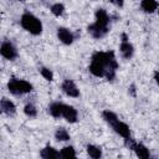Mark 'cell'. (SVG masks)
<instances>
[{
    "label": "cell",
    "instance_id": "1",
    "mask_svg": "<svg viewBox=\"0 0 159 159\" xmlns=\"http://www.w3.org/2000/svg\"><path fill=\"white\" fill-rule=\"evenodd\" d=\"M88 70L94 77H104L107 81H114L118 70V61L114 51L109 50L93 52Z\"/></svg>",
    "mask_w": 159,
    "mask_h": 159
},
{
    "label": "cell",
    "instance_id": "2",
    "mask_svg": "<svg viewBox=\"0 0 159 159\" xmlns=\"http://www.w3.org/2000/svg\"><path fill=\"white\" fill-rule=\"evenodd\" d=\"M20 25L26 32L32 36H40L43 31V25L41 20L30 11H25L20 16Z\"/></svg>",
    "mask_w": 159,
    "mask_h": 159
},
{
    "label": "cell",
    "instance_id": "3",
    "mask_svg": "<svg viewBox=\"0 0 159 159\" xmlns=\"http://www.w3.org/2000/svg\"><path fill=\"white\" fill-rule=\"evenodd\" d=\"M7 91L14 94V96H22V94H27L30 92H32L34 86L32 83H30L26 80L22 78H17V77H11L7 81Z\"/></svg>",
    "mask_w": 159,
    "mask_h": 159
},
{
    "label": "cell",
    "instance_id": "4",
    "mask_svg": "<svg viewBox=\"0 0 159 159\" xmlns=\"http://www.w3.org/2000/svg\"><path fill=\"white\" fill-rule=\"evenodd\" d=\"M125 143H127V145L129 147V149H132V150L135 153V155H137L138 158H140V159H148V158L150 157L149 149H148L147 145H144L143 143L135 142V140H133L132 138L127 139Z\"/></svg>",
    "mask_w": 159,
    "mask_h": 159
},
{
    "label": "cell",
    "instance_id": "5",
    "mask_svg": "<svg viewBox=\"0 0 159 159\" xmlns=\"http://www.w3.org/2000/svg\"><path fill=\"white\" fill-rule=\"evenodd\" d=\"M122 40H120V45H119V52L120 56L124 60H130L134 56V46L133 43L129 41L127 34H122Z\"/></svg>",
    "mask_w": 159,
    "mask_h": 159
},
{
    "label": "cell",
    "instance_id": "6",
    "mask_svg": "<svg viewBox=\"0 0 159 159\" xmlns=\"http://www.w3.org/2000/svg\"><path fill=\"white\" fill-rule=\"evenodd\" d=\"M0 53H1V56H2L5 60H7V61H14V60L17 57V55H19L16 46H15L11 41H6V40L1 42Z\"/></svg>",
    "mask_w": 159,
    "mask_h": 159
},
{
    "label": "cell",
    "instance_id": "7",
    "mask_svg": "<svg viewBox=\"0 0 159 159\" xmlns=\"http://www.w3.org/2000/svg\"><path fill=\"white\" fill-rule=\"evenodd\" d=\"M56 34H57L58 41L61 43L66 45V46H70V45H72L75 42V34L70 29H67L65 26H58Z\"/></svg>",
    "mask_w": 159,
    "mask_h": 159
},
{
    "label": "cell",
    "instance_id": "8",
    "mask_svg": "<svg viewBox=\"0 0 159 159\" xmlns=\"http://www.w3.org/2000/svg\"><path fill=\"white\" fill-rule=\"evenodd\" d=\"M61 89L62 92L67 96V97H72V98H77L80 97V89L77 87V84L75 83L73 80H70V78H66L63 80L62 84H61Z\"/></svg>",
    "mask_w": 159,
    "mask_h": 159
},
{
    "label": "cell",
    "instance_id": "9",
    "mask_svg": "<svg viewBox=\"0 0 159 159\" xmlns=\"http://www.w3.org/2000/svg\"><path fill=\"white\" fill-rule=\"evenodd\" d=\"M111 127H112V129L114 130V133H117V134H118L119 137H122L124 140H127V139L130 138V128H129V125H128L125 122L118 119V120L114 122Z\"/></svg>",
    "mask_w": 159,
    "mask_h": 159
},
{
    "label": "cell",
    "instance_id": "10",
    "mask_svg": "<svg viewBox=\"0 0 159 159\" xmlns=\"http://www.w3.org/2000/svg\"><path fill=\"white\" fill-rule=\"evenodd\" d=\"M87 32L93 37V39H102L104 37L108 32H109V27H104V26H101L98 24H96L94 21L92 24H89L87 26Z\"/></svg>",
    "mask_w": 159,
    "mask_h": 159
},
{
    "label": "cell",
    "instance_id": "11",
    "mask_svg": "<svg viewBox=\"0 0 159 159\" xmlns=\"http://www.w3.org/2000/svg\"><path fill=\"white\" fill-rule=\"evenodd\" d=\"M62 118H63L67 123L73 124V123H76V122L78 120V112H77V109H76L73 106H70V104H66V103H65Z\"/></svg>",
    "mask_w": 159,
    "mask_h": 159
},
{
    "label": "cell",
    "instance_id": "12",
    "mask_svg": "<svg viewBox=\"0 0 159 159\" xmlns=\"http://www.w3.org/2000/svg\"><path fill=\"white\" fill-rule=\"evenodd\" d=\"M0 108H1V112L4 114H6L7 117H12V116L16 114V106H15V103L11 99L6 98V97H2L1 98V101H0Z\"/></svg>",
    "mask_w": 159,
    "mask_h": 159
},
{
    "label": "cell",
    "instance_id": "13",
    "mask_svg": "<svg viewBox=\"0 0 159 159\" xmlns=\"http://www.w3.org/2000/svg\"><path fill=\"white\" fill-rule=\"evenodd\" d=\"M109 21H111V17L104 9L99 7L96 10V12H94V22L96 24L104 26V27H109Z\"/></svg>",
    "mask_w": 159,
    "mask_h": 159
},
{
    "label": "cell",
    "instance_id": "14",
    "mask_svg": "<svg viewBox=\"0 0 159 159\" xmlns=\"http://www.w3.org/2000/svg\"><path fill=\"white\" fill-rule=\"evenodd\" d=\"M63 107H65V103H63V102L56 101V102L50 103V106H48V108H47V112H48L50 116L53 117V118H62Z\"/></svg>",
    "mask_w": 159,
    "mask_h": 159
},
{
    "label": "cell",
    "instance_id": "15",
    "mask_svg": "<svg viewBox=\"0 0 159 159\" xmlns=\"http://www.w3.org/2000/svg\"><path fill=\"white\" fill-rule=\"evenodd\" d=\"M40 157L42 159H57V158H61V154L56 148H53L51 145H46L41 149Z\"/></svg>",
    "mask_w": 159,
    "mask_h": 159
},
{
    "label": "cell",
    "instance_id": "16",
    "mask_svg": "<svg viewBox=\"0 0 159 159\" xmlns=\"http://www.w3.org/2000/svg\"><path fill=\"white\" fill-rule=\"evenodd\" d=\"M159 7V2L157 0H140V9L145 14H154Z\"/></svg>",
    "mask_w": 159,
    "mask_h": 159
},
{
    "label": "cell",
    "instance_id": "17",
    "mask_svg": "<svg viewBox=\"0 0 159 159\" xmlns=\"http://www.w3.org/2000/svg\"><path fill=\"white\" fill-rule=\"evenodd\" d=\"M86 152H87L88 157L93 158V159H99L102 157V149H101V147H98L96 144H87Z\"/></svg>",
    "mask_w": 159,
    "mask_h": 159
},
{
    "label": "cell",
    "instance_id": "18",
    "mask_svg": "<svg viewBox=\"0 0 159 159\" xmlns=\"http://www.w3.org/2000/svg\"><path fill=\"white\" fill-rule=\"evenodd\" d=\"M102 118H103V120H104L108 125H112L114 122H117V120L119 119L118 116H117V113H114V112H112V111H109V109L102 111Z\"/></svg>",
    "mask_w": 159,
    "mask_h": 159
},
{
    "label": "cell",
    "instance_id": "19",
    "mask_svg": "<svg viewBox=\"0 0 159 159\" xmlns=\"http://www.w3.org/2000/svg\"><path fill=\"white\" fill-rule=\"evenodd\" d=\"M55 139H56L57 142H68V140L71 139V135H70V133L67 132L66 128L60 127V128H57L56 132H55Z\"/></svg>",
    "mask_w": 159,
    "mask_h": 159
},
{
    "label": "cell",
    "instance_id": "20",
    "mask_svg": "<svg viewBox=\"0 0 159 159\" xmlns=\"http://www.w3.org/2000/svg\"><path fill=\"white\" fill-rule=\"evenodd\" d=\"M60 154H61V158H66V159H72L77 157L76 149L72 145H65L63 148H61Z\"/></svg>",
    "mask_w": 159,
    "mask_h": 159
},
{
    "label": "cell",
    "instance_id": "21",
    "mask_svg": "<svg viewBox=\"0 0 159 159\" xmlns=\"http://www.w3.org/2000/svg\"><path fill=\"white\" fill-rule=\"evenodd\" d=\"M50 10H51V12H52L53 16H56V17H61V16L65 14L66 7H65V5H63L62 2H55V4L51 5Z\"/></svg>",
    "mask_w": 159,
    "mask_h": 159
},
{
    "label": "cell",
    "instance_id": "22",
    "mask_svg": "<svg viewBox=\"0 0 159 159\" xmlns=\"http://www.w3.org/2000/svg\"><path fill=\"white\" fill-rule=\"evenodd\" d=\"M24 113L29 118H35L37 116V108L32 103H26L25 107H24Z\"/></svg>",
    "mask_w": 159,
    "mask_h": 159
},
{
    "label": "cell",
    "instance_id": "23",
    "mask_svg": "<svg viewBox=\"0 0 159 159\" xmlns=\"http://www.w3.org/2000/svg\"><path fill=\"white\" fill-rule=\"evenodd\" d=\"M40 75L48 82H52L53 81V72L52 70H50L48 67H41L40 68Z\"/></svg>",
    "mask_w": 159,
    "mask_h": 159
},
{
    "label": "cell",
    "instance_id": "24",
    "mask_svg": "<svg viewBox=\"0 0 159 159\" xmlns=\"http://www.w3.org/2000/svg\"><path fill=\"white\" fill-rule=\"evenodd\" d=\"M111 4H113L117 7H123L124 6V0H109Z\"/></svg>",
    "mask_w": 159,
    "mask_h": 159
},
{
    "label": "cell",
    "instance_id": "25",
    "mask_svg": "<svg viewBox=\"0 0 159 159\" xmlns=\"http://www.w3.org/2000/svg\"><path fill=\"white\" fill-rule=\"evenodd\" d=\"M153 78H154V81H155L157 86L159 87V71H154V73H153Z\"/></svg>",
    "mask_w": 159,
    "mask_h": 159
},
{
    "label": "cell",
    "instance_id": "26",
    "mask_svg": "<svg viewBox=\"0 0 159 159\" xmlns=\"http://www.w3.org/2000/svg\"><path fill=\"white\" fill-rule=\"evenodd\" d=\"M128 92H129V94H132L133 97H135V86L132 84V86L128 88Z\"/></svg>",
    "mask_w": 159,
    "mask_h": 159
},
{
    "label": "cell",
    "instance_id": "27",
    "mask_svg": "<svg viewBox=\"0 0 159 159\" xmlns=\"http://www.w3.org/2000/svg\"><path fill=\"white\" fill-rule=\"evenodd\" d=\"M15 1H19V2H24V1H26V0H15Z\"/></svg>",
    "mask_w": 159,
    "mask_h": 159
},
{
    "label": "cell",
    "instance_id": "28",
    "mask_svg": "<svg viewBox=\"0 0 159 159\" xmlns=\"http://www.w3.org/2000/svg\"><path fill=\"white\" fill-rule=\"evenodd\" d=\"M157 12H158V15H159V7H158V10H157Z\"/></svg>",
    "mask_w": 159,
    "mask_h": 159
},
{
    "label": "cell",
    "instance_id": "29",
    "mask_svg": "<svg viewBox=\"0 0 159 159\" xmlns=\"http://www.w3.org/2000/svg\"><path fill=\"white\" fill-rule=\"evenodd\" d=\"M92 1H97V0H92Z\"/></svg>",
    "mask_w": 159,
    "mask_h": 159
}]
</instances>
